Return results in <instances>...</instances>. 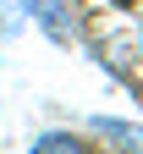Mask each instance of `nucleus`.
<instances>
[{
	"mask_svg": "<svg viewBox=\"0 0 143 154\" xmlns=\"http://www.w3.org/2000/svg\"><path fill=\"white\" fill-rule=\"evenodd\" d=\"M94 132H99V138H110V143H121L127 154H143V132H138V127H127V121L99 116V121H94Z\"/></svg>",
	"mask_w": 143,
	"mask_h": 154,
	"instance_id": "nucleus-2",
	"label": "nucleus"
},
{
	"mask_svg": "<svg viewBox=\"0 0 143 154\" xmlns=\"http://www.w3.org/2000/svg\"><path fill=\"white\" fill-rule=\"evenodd\" d=\"M28 154H88V149L77 143L72 132H44V138H39V143H33Z\"/></svg>",
	"mask_w": 143,
	"mask_h": 154,
	"instance_id": "nucleus-3",
	"label": "nucleus"
},
{
	"mask_svg": "<svg viewBox=\"0 0 143 154\" xmlns=\"http://www.w3.org/2000/svg\"><path fill=\"white\" fill-rule=\"evenodd\" d=\"M22 11L33 17L50 38H66V17H61V0H22Z\"/></svg>",
	"mask_w": 143,
	"mask_h": 154,
	"instance_id": "nucleus-1",
	"label": "nucleus"
}]
</instances>
